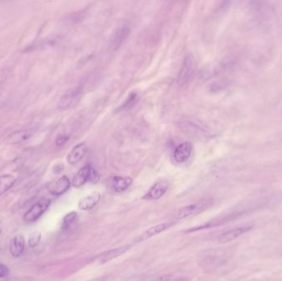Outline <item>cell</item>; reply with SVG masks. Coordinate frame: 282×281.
Returning a JSON list of instances; mask_svg holds the SVG:
<instances>
[{
	"label": "cell",
	"mask_w": 282,
	"mask_h": 281,
	"mask_svg": "<svg viewBox=\"0 0 282 281\" xmlns=\"http://www.w3.org/2000/svg\"><path fill=\"white\" fill-rule=\"evenodd\" d=\"M51 200L41 198L26 212L23 219L27 223L37 221L47 211L49 206H51Z\"/></svg>",
	"instance_id": "obj_1"
},
{
	"label": "cell",
	"mask_w": 282,
	"mask_h": 281,
	"mask_svg": "<svg viewBox=\"0 0 282 281\" xmlns=\"http://www.w3.org/2000/svg\"><path fill=\"white\" fill-rule=\"evenodd\" d=\"M196 68V62L195 59L192 55L186 56L183 61V66L181 68L180 72L178 74V83L180 86L187 84L192 78V74L194 73Z\"/></svg>",
	"instance_id": "obj_2"
},
{
	"label": "cell",
	"mask_w": 282,
	"mask_h": 281,
	"mask_svg": "<svg viewBox=\"0 0 282 281\" xmlns=\"http://www.w3.org/2000/svg\"><path fill=\"white\" fill-rule=\"evenodd\" d=\"M210 206V201H202L192 204L189 206H185L180 209L177 213V218L178 219L188 218L190 216L195 215L197 213H201L202 211L207 210Z\"/></svg>",
	"instance_id": "obj_3"
},
{
	"label": "cell",
	"mask_w": 282,
	"mask_h": 281,
	"mask_svg": "<svg viewBox=\"0 0 282 281\" xmlns=\"http://www.w3.org/2000/svg\"><path fill=\"white\" fill-rule=\"evenodd\" d=\"M47 187L51 195L59 197L66 193L70 189V181L66 176H63L54 182H50Z\"/></svg>",
	"instance_id": "obj_4"
},
{
	"label": "cell",
	"mask_w": 282,
	"mask_h": 281,
	"mask_svg": "<svg viewBox=\"0 0 282 281\" xmlns=\"http://www.w3.org/2000/svg\"><path fill=\"white\" fill-rule=\"evenodd\" d=\"M252 228H253L252 226H242V227L233 228V229H230V230H228L226 232H224V233H221L217 239H218V242L219 243L230 242L239 238L240 236L243 235L244 233H248V231L252 229Z\"/></svg>",
	"instance_id": "obj_5"
},
{
	"label": "cell",
	"mask_w": 282,
	"mask_h": 281,
	"mask_svg": "<svg viewBox=\"0 0 282 281\" xmlns=\"http://www.w3.org/2000/svg\"><path fill=\"white\" fill-rule=\"evenodd\" d=\"M168 189V183L166 181H159L156 182L149 191L143 197V200L146 201H156L160 199L165 194Z\"/></svg>",
	"instance_id": "obj_6"
},
{
	"label": "cell",
	"mask_w": 282,
	"mask_h": 281,
	"mask_svg": "<svg viewBox=\"0 0 282 281\" xmlns=\"http://www.w3.org/2000/svg\"><path fill=\"white\" fill-rule=\"evenodd\" d=\"M131 248V246H123V247H117L113 249L108 250L107 252H103L102 254L98 255L96 257V262L99 264H104L117 257L124 254Z\"/></svg>",
	"instance_id": "obj_7"
},
{
	"label": "cell",
	"mask_w": 282,
	"mask_h": 281,
	"mask_svg": "<svg viewBox=\"0 0 282 281\" xmlns=\"http://www.w3.org/2000/svg\"><path fill=\"white\" fill-rule=\"evenodd\" d=\"M87 152H88V146L86 145V143H78L71 149L67 156V161L70 165L78 164V162L84 158Z\"/></svg>",
	"instance_id": "obj_8"
},
{
	"label": "cell",
	"mask_w": 282,
	"mask_h": 281,
	"mask_svg": "<svg viewBox=\"0 0 282 281\" xmlns=\"http://www.w3.org/2000/svg\"><path fill=\"white\" fill-rule=\"evenodd\" d=\"M173 225V223H162L153 226V227H151V228H148L147 230L144 231L143 233H141V235L137 238V241L138 242L146 241L147 239L152 238L153 236L158 235L159 233H163Z\"/></svg>",
	"instance_id": "obj_9"
},
{
	"label": "cell",
	"mask_w": 282,
	"mask_h": 281,
	"mask_svg": "<svg viewBox=\"0 0 282 281\" xmlns=\"http://www.w3.org/2000/svg\"><path fill=\"white\" fill-rule=\"evenodd\" d=\"M192 144L190 142L181 143L174 151V159L178 163L186 162L192 154Z\"/></svg>",
	"instance_id": "obj_10"
},
{
	"label": "cell",
	"mask_w": 282,
	"mask_h": 281,
	"mask_svg": "<svg viewBox=\"0 0 282 281\" xmlns=\"http://www.w3.org/2000/svg\"><path fill=\"white\" fill-rule=\"evenodd\" d=\"M130 33H131V29L127 25L117 28L112 36V46H114L115 48H118L121 45L124 43L127 37H129Z\"/></svg>",
	"instance_id": "obj_11"
},
{
	"label": "cell",
	"mask_w": 282,
	"mask_h": 281,
	"mask_svg": "<svg viewBox=\"0 0 282 281\" xmlns=\"http://www.w3.org/2000/svg\"><path fill=\"white\" fill-rule=\"evenodd\" d=\"M25 250V238L22 235L15 236L10 243V253L12 257H19Z\"/></svg>",
	"instance_id": "obj_12"
},
{
	"label": "cell",
	"mask_w": 282,
	"mask_h": 281,
	"mask_svg": "<svg viewBox=\"0 0 282 281\" xmlns=\"http://www.w3.org/2000/svg\"><path fill=\"white\" fill-rule=\"evenodd\" d=\"M90 166H85L83 168H81L77 174L74 176L72 181V185L73 187H81L85 184L86 182H89V177H90Z\"/></svg>",
	"instance_id": "obj_13"
},
{
	"label": "cell",
	"mask_w": 282,
	"mask_h": 281,
	"mask_svg": "<svg viewBox=\"0 0 282 281\" xmlns=\"http://www.w3.org/2000/svg\"><path fill=\"white\" fill-rule=\"evenodd\" d=\"M100 200H101V195L97 192H95L81 200L78 203V208L82 211L92 210L97 206V204L99 203Z\"/></svg>",
	"instance_id": "obj_14"
},
{
	"label": "cell",
	"mask_w": 282,
	"mask_h": 281,
	"mask_svg": "<svg viewBox=\"0 0 282 281\" xmlns=\"http://www.w3.org/2000/svg\"><path fill=\"white\" fill-rule=\"evenodd\" d=\"M32 130H22V131H15L11 134L7 138V140L10 143H19L27 140L32 136Z\"/></svg>",
	"instance_id": "obj_15"
},
{
	"label": "cell",
	"mask_w": 282,
	"mask_h": 281,
	"mask_svg": "<svg viewBox=\"0 0 282 281\" xmlns=\"http://www.w3.org/2000/svg\"><path fill=\"white\" fill-rule=\"evenodd\" d=\"M133 180L129 177H114L112 178V187L115 192H122L132 185Z\"/></svg>",
	"instance_id": "obj_16"
},
{
	"label": "cell",
	"mask_w": 282,
	"mask_h": 281,
	"mask_svg": "<svg viewBox=\"0 0 282 281\" xmlns=\"http://www.w3.org/2000/svg\"><path fill=\"white\" fill-rule=\"evenodd\" d=\"M78 94V90H72L70 92H66L63 97H61V101L59 102V108L61 110L67 109L70 107Z\"/></svg>",
	"instance_id": "obj_17"
},
{
	"label": "cell",
	"mask_w": 282,
	"mask_h": 281,
	"mask_svg": "<svg viewBox=\"0 0 282 281\" xmlns=\"http://www.w3.org/2000/svg\"><path fill=\"white\" fill-rule=\"evenodd\" d=\"M17 178L13 175H2L0 177V196L4 194L15 184Z\"/></svg>",
	"instance_id": "obj_18"
},
{
	"label": "cell",
	"mask_w": 282,
	"mask_h": 281,
	"mask_svg": "<svg viewBox=\"0 0 282 281\" xmlns=\"http://www.w3.org/2000/svg\"><path fill=\"white\" fill-rule=\"evenodd\" d=\"M78 221V213L76 212H70L67 213L63 218V224L62 228L64 230H70L75 225L76 222Z\"/></svg>",
	"instance_id": "obj_19"
},
{
	"label": "cell",
	"mask_w": 282,
	"mask_h": 281,
	"mask_svg": "<svg viewBox=\"0 0 282 281\" xmlns=\"http://www.w3.org/2000/svg\"><path fill=\"white\" fill-rule=\"evenodd\" d=\"M41 233L38 231H35L33 233H31L28 238V244L30 247H37V245L39 244L40 240H41Z\"/></svg>",
	"instance_id": "obj_20"
},
{
	"label": "cell",
	"mask_w": 282,
	"mask_h": 281,
	"mask_svg": "<svg viewBox=\"0 0 282 281\" xmlns=\"http://www.w3.org/2000/svg\"><path fill=\"white\" fill-rule=\"evenodd\" d=\"M100 176L98 172L91 167L90 170V177H89V182H93V183H97L99 181Z\"/></svg>",
	"instance_id": "obj_21"
},
{
	"label": "cell",
	"mask_w": 282,
	"mask_h": 281,
	"mask_svg": "<svg viewBox=\"0 0 282 281\" xmlns=\"http://www.w3.org/2000/svg\"><path fill=\"white\" fill-rule=\"evenodd\" d=\"M9 275V269L7 266L0 262V278H5Z\"/></svg>",
	"instance_id": "obj_22"
},
{
	"label": "cell",
	"mask_w": 282,
	"mask_h": 281,
	"mask_svg": "<svg viewBox=\"0 0 282 281\" xmlns=\"http://www.w3.org/2000/svg\"><path fill=\"white\" fill-rule=\"evenodd\" d=\"M137 93H132V94L130 95V97L127 98V102H125L123 107H128L131 105L133 104V102L137 100Z\"/></svg>",
	"instance_id": "obj_23"
},
{
	"label": "cell",
	"mask_w": 282,
	"mask_h": 281,
	"mask_svg": "<svg viewBox=\"0 0 282 281\" xmlns=\"http://www.w3.org/2000/svg\"><path fill=\"white\" fill-rule=\"evenodd\" d=\"M69 138L66 136H60L56 139V143L58 146L63 145L68 141Z\"/></svg>",
	"instance_id": "obj_24"
},
{
	"label": "cell",
	"mask_w": 282,
	"mask_h": 281,
	"mask_svg": "<svg viewBox=\"0 0 282 281\" xmlns=\"http://www.w3.org/2000/svg\"><path fill=\"white\" fill-rule=\"evenodd\" d=\"M171 278H172V276L168 275V276H163V277L159 278L157 281H170Z\"/></svg>",
	"instance_id": "obj_25"
}]
</instances>
